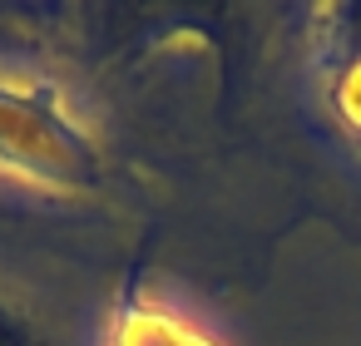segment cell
Returning a JSON list of instances; mask_svg holds the SVG:
<instances>
[{
    "label": "cell",
    "mask_w": 361,
    "mask_h": 346,
    "mask_svg": "<svg viewBox=\"0 0 361 346\" xmlns=\"http://www.w3.org/2000/svg\"><path fill=\"white\" fill-rule=\"evenodd\" d=\"M109 346H223L193 311L169 302H139L109 326Z\"/></svg>",
    "instance_id": "2"
},
{
    "label": "cell",
    "mask_w": 361,
    "mask_h": 346,
    "mask_svg": "<svg viewBox=\"0 0 361 346\" xmlns=\"http://www.w3.org/2000/svg\"><path fill=\"white\" fill-rule=\"evenodd\" d=\"M55 163H65V109L50 89L0 85V168H35L45 178Z\"/></svg>",
    "instance_id": "1"
}]
</instances>
